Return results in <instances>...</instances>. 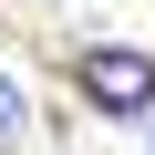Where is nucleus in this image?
I'll list each match as a JSON object with an SVG mask.
<instances>
[{
	"label": "nucleus",
	"mask_w": 155,
	"mask_h": 155,
	"mask_svg": "<svg viewBox=\"0 0 155 155\" xmlns=\"http://www.w3.org/2000/svg\"><path fill=\"white\" fill-rule=\"evenodd\" d=\"M21 134H31V104H21V83H11V72H0V155H11Z\"/></svg>",
	"instance_id": "2"
},
{
	"label": "nucleus",
	"mask_w": 155,
	"mask_h": 155,
	"mask_svg": "<svg viewBox=\"0 0 155 155\" xmlns=\"http://www.w3.org/2000/svg\"><path fill=\"white\" fill-rule=\"evenodd\" d=\"M145 134H155V124H145Z\"/></svg>",
	"instance_id": "3"
},
{
	"label": "nucleus",
	"mask_w": 155,
	"mask_h": 155,
	"mask_svg": "<svg viewBox=\"0 0 155 155\" xmlns=\"http://www.w3.org/2000/svg\"><path fill=\"white\" fill-rule=\"evenodd\" d=\"M72 72H83L93 114H145V124H155V52H134V41H93Z\"/></svg>",
	"instance_id": "1"
}]
</instances>
